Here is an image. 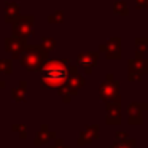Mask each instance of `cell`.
Here are the masks:
<instances>
[{"label":"cell","instance_id":"6da1fadb","mask_svg":"<svg viewBox=\"0 0 148 148\" xmlns=\"http://www.w3.org/2000/svg\"><path fill=\"white\" fill-rule=\"evenodd\" d=\"M65 75H67V70H65L62 65L53 64V65H49L48 69H45L43 80L48 81V83H51V84H56V83H61V81H64Z\"/></svg>","mask_w":148,"mask_h":148}]
</instances>
